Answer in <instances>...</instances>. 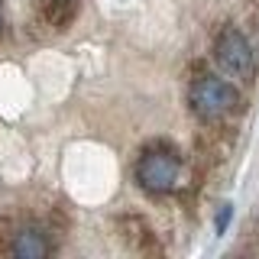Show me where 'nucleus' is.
I'll list each match as a JSON object with an SVG mask.
<instances>
[{"mask_svg": "<svg viewBox=\"0 0 259 259\" xmlns=\"http://www.w3.org/2000/svg\"><path fill=\"white\" fill-rule=\"evenodd\" d=\"M188 104L201 120H221L224 113H230L233 104H237V88L224 78L201 75V78H194L191 88H188Z\"/></svg>", "mask_w": 259, "mask_h": 259, "instance_id": "obj_1", "label": "nucleus"}, {"mask_svg": "<svg viewBox=\"0 0 259 259\" xmlns=\"http://www.w3.org/2000/svg\"><path fill=\"white\" fill-rule=\"evenodd\" d=\"M136 182L149 194H168L178 185V159L165 149H149L136 162Z\"/></svg>", "mask_w": 259, "mask_h": 259, "instance_id": "obj_2", "label": "nucleus"}, {"mask_svg": "<svg viewBox=\"0 0 259 259\" xmlns=\"http://www.w3.org/2000/svg\"><path fill=\"white\" fill-rule=\"evenodd\" d=\"M217 52V65L227 71V75L240 78V81H249L256 71V55H253V46H249V39L243 36L240 29H224L221 39H217L214 46Z\"/></svg>", "mask_w": 259, "mask_h": 259, "instance_id": "obj_3", "label": "nucleus"}, {"mask_svg": "<svg viewBox=\"0 0 259 259\" xmlns=\"http://www.w3.org/2000/svg\"><path fill=\"white\" fill-rule=\"evenodd\" d=\"M49 240L39 227H23V230L13 233V243H10V253L20 256V259H42L49 256Z\"/></svg>", "mask_w": 259, "mask_h": 259, "instance_id": "obj_4", "label": "nucleus"}, {"mask_svg": "<svg viewBox=\"0 0 259 259\" xmlns=\"http://www.w3.org/2000/svg\"><path fill=\"white\" fill-rule=\"evenodd\" d=\"M78 16V0H49L46 4V23L52 29H68Z\"/></svg>", "mask_w": 259, "mask_h": 259, "instance_id": "obj_5", "label": "nucleus"}, {"mask_svg": "<svg viewBox=\"0 0 259 259\" xmlns=\"http://www.w3.org/2000/svg\"><path fill=\"white\" fill-rule=\"evenodd\" d=\"M230 210H233L230 204L221 207V214H217V230H224V227H227V221H230Z\"/></svg>", "mask_w": 259, "mask_h": 259, "instance_id": "obj_6", "label": "nucleus"}, {"mask_svg": "<svg viewBox=\"0 0 259 259\" xmlns=\"http://www.w3.org/2000/svg\"><path fill=\"white\" fill-rule=\"evenodd\" d=\"M0 29H4V16H0Z\"/></svg>", "mask_w": 259, "mask_h": 259, "instance_id": "obj_7", "label": "nucleus"}]
</instances>
